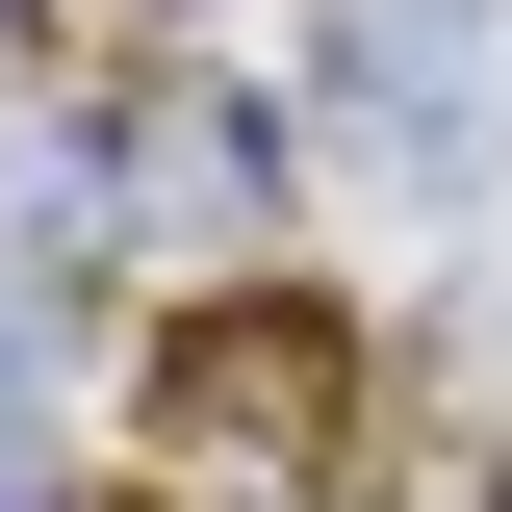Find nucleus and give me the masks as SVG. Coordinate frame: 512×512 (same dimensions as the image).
I'll use <instances>...</instances> for the list:
<instances>
[{
  "label": "nucleus",
  "instance_id": "nucleus-1",
  "mask_svg": "<svg viewBox=\"0 0 512 512\" xmlns=\"http://www.w3.org/2000/svg\"><path fill=\"white\" fill-rule=\"evenodd\" d=\"M333 436H359V333H333L308 282H231V308L154 333V487L180 512H308Z\"/></svg>",
  "mask_w": 512,
  "mask_h": 512
},
{
  "label": "nucleus",
  "instance_id": "nucleus-2",
  "mask_svg": "<svg viewBox=\"0 0 512 512\" xmlns=\"http://www.w3.org/2000/svg\"><path fill=\"white\" fill-rule=\"evenodd\" d=\"M0 512H77V384H52V308L0 282Z\"/></svg>",
  "mask_w": 512,
  "mask_h": 512
},
{
  "label": "nucleus",
  "instance_id": "nucleus-3",
  "mask_svg": "<svg viewBox=\"0 0 512 512\" xmlns=\"http://www.w3.org/2000/svg\"><path fill=\"white\" fill-rule=\"evenodd\" d=\"M461 512H512V461H487V487H461Z\"/></svg>",
  "mask_w": 512,
  "mask_h": 512
}]
</instances>
